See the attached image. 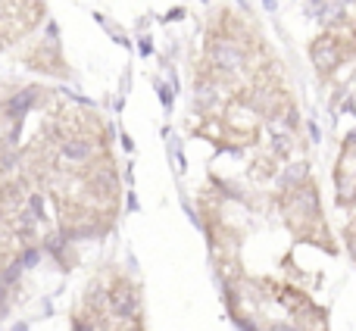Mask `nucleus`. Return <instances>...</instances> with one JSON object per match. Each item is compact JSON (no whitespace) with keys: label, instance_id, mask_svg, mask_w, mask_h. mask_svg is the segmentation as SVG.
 <instances>
[{"label":"nucleus","instance_id":"nucleus-1","mask_svg":"<svg viewBox=\"0 0 356 331\" xmlns=\"http://www.w3.org/2000/svg\"><path fill=\"white\" fill-rule=\"evenodd\" d=\"M347 244H350V253H353V259H356V222L347 225Z\"/></svg>","mask_w":356,"mask_h":331}]
</instances>
